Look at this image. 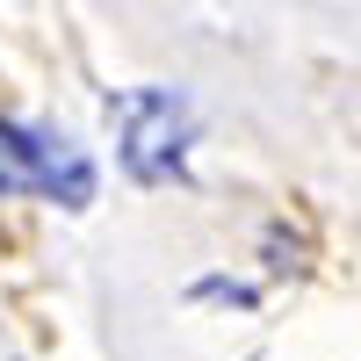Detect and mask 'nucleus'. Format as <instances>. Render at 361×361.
Wrapping results in <instances>:
<instances>
[{"mask_svg":"<svg viewBox=\"0 0 361 361\" xmlns=\"http://www.w3.org/2000/svg\"><path fill=\"white\" fill-rule=\"evenodd\" d=\"M102 188V166L80 137L29 123V116H0V195H37L58 209H87Z\"/></svg>","mask_w":361,"mask_h":361,"instance_id":"nucleus-2","label":"nucleus"},{"mask_svg":"<svg viewBox=\"0 0 361 361\" xmlns=\"http://www.w3.org/2000/svg\"><path fill=\"white\" fill-rule=\"evenodd\" d=\"M109 123H116V159L130 180H145V188L188 180L195 109L180 87H123V94H109Z\"/></svg>","mask_w":361,"mask_h":361,"instance_id":"nucleus-1","label":"nucleus"},{"mask_svg":"<svg viewBox=\"0 0 361 361\" xmlns=\"http://www.w3.org/2000/svg\"><path fill=\"white\" fill-rule=\"evenodd\" d=\"M195 296H209V304H253L260 289H253V282H224V275H202V282H195Z\"/></svg>","mask_w":361,"mask_h":361,"instance_id":"nucleus-3","label":"nucleus"}]
</instances>
